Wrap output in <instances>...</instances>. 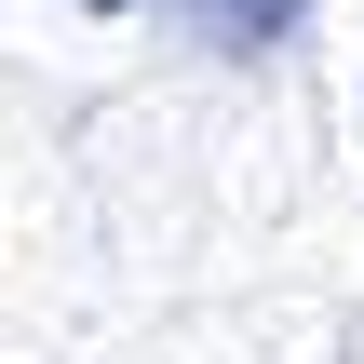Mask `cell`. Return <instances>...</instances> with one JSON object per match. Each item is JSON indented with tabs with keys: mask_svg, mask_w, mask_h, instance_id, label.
Segmentation results:
<instances>
[{
	"mask_svg": "<svg viewBox=\"0 0 364 364\" xmlns=\"http://www.w3.org/2000/svg\"><path fill=\"white\" fill-rule=\"evenodd\" d=\"M68 14H135V0H68Z\"/></svg>",
	"mask_w": 364,
	"mask_h": 364,
	"instance_id": "obj_2",
	"label": "cell"
},
{
	"mask_svg": "<svg viewBox=\"0 0 364 364\" xmlns=\"http://www.w3.org/2000/svg\"><path fill=\"white\" fill-rule=\"evenodd\" d=\"M176 14H189V41H216V54H270V41H297L311 0H176Z\"/></svg>",
	"mask_w": 364,
	"mask_h": 364,
	"instance_id": "obj_1",
	"label": "cell"
}]
</instances>
